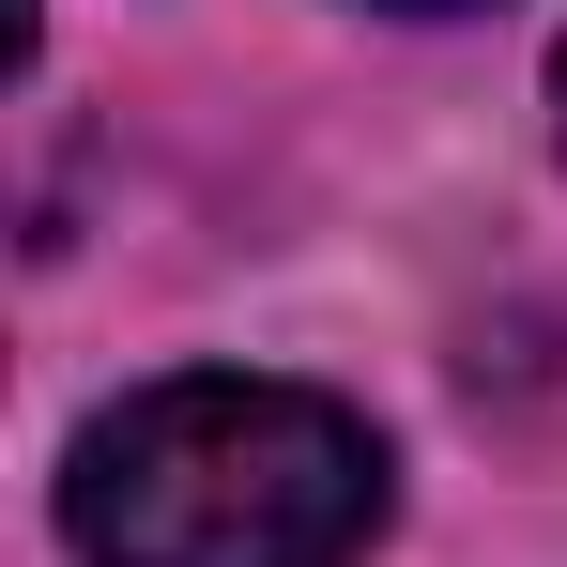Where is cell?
Returning a JSON list of instances; mask_svg holds the SVG:
<instances>
[{
    "label": "cell",
    "mask_w": 567,
    "mask_h": 567,
    "mask_svg": "<svg viewBox=\"0 0 567 567\" xmlns=\"http://www.w3.org/2000/svg\"><path fill=\"white\" fill-rule=\"evenodd\" d=\"M62 537L93 567H353L383 537V430L261 369L138 383L62 461Z\"/></svg>",
    "instance_id": "1"
},
{
    "label": "cell",
    "mask_w": 567,
    "mask_h": 567,
    "mask_svg": "<svg viewBox=\"0 0 567 567\" xmlns=\"http://www.w3.org/2000/svg\"><path fill=\"white\" fill-rule=\"evenodd\" d=\"M414 16H445V0H414Z\"/></svg>",
    "instance_id": "3"
},
{
    "label": "cell",
    "mask_w": 567,
    "mask_h": 567,
    "mask_svg": "<svg viewBox=\"0 0 567 567\" xmlns=\"http://www.w3.org/2000/svg\"><path fill=\"white\" fill-rule=\"evenodd\" d=\"M553 138H567V47H553Z\"/></svg>",
    "instance_id": "2"
}]
</instances>
